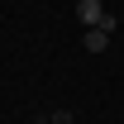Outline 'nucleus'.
<instances>
[{
	"instance_id": "nucleus-1",
	"label": "nucleus",
	"mask_w": 124,
	"mask_h": 124,
	"mask_svg": "<svg viewBox=\"0 0 124 124\" xmlns=\"http://www.w3.org/2000/svg\"><path fill=\"white\" fill-rule=\"evenodd\" d=\"M100 15H105V5H100V0H77V19H81V24H91V29H95Z\"/></svg>"
},
{
	"instance_id": "nucleus-2",
	"label": "nucleus",
	"mask_w": 124,
	"mask_h": 124,
	"mask_svg": "<svg viewBox=\"0 0 124 124\" xmlns=\"http://www.w3.org/2000/svg\"><path fill=\"white\" fill-rule=\"evenodd\" d=\"M110 48V33L105 29H86V53H105Z\"/></svg>"
},
{
	"instance_id": "nucleus-3",
	"label": "nucleus",
	"mask_w": 124,
	"mask_h": 124,
	"mask_svg": "<svg viewBox=\"0 0 124 124\" xmlns=\"http://www.w3.org/2000/svg\"><path fill=\"white\" fill-rule=\"evenodd\" d=\"M48 124H72V115H67V110H57V115H48Z\"/></svg>"
},
{
	"instance_id": "nucleus-4",
	"label": "nucleus",
	"mask_w": 124,
	"mask_h": 124,
	"mask_svg": "<svg viewBox=\"0 0 124 124\" xmlns=\"http://www.w3.org/2000/svg\"><path fill=\"white\" fill-rule=\"evenodd\" d=\"M33 124H48V119H33Z\"/></svg>"
}]
</instances>
